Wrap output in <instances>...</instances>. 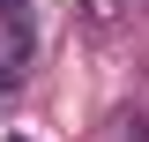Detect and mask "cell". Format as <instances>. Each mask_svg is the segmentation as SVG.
Returning a JSON list of instances; mask_svg holds the SVG:
<instances>
[{
	"instance_id": "1",
	"label": "cell",
	"mask_w": 149,
	"mask_h": 142,
	"mask_svg": "<svg viewBox=\"0 0 149 142\" xmlns=\"http://www.w3.org/2000/svg\"><path fill=\"white\" fill-rule=\"evenodd\" d=\"M127 22V0H82V37H112Z\"/></svg>"
},
{
	"instance_id": "2",
	"label": "cell",
	"mask_w": 149,
	"mask_h": 142,
	"mask_svg": "<svg viewBox=\"0 0 149 142\" xmlns=\"http://www.w3.org/2000/svg\"><path fill=\"white\" fill-rule=\"evenodd\" d=\"M0 30H8V53H30V0H0Z\"/></svg>"
},
{
	"instance_id": "3",
	"label": "cell",
	"mask_w": 149,
	"mask_h": 142,
	"mask_svg": "<svg viewBox=\"0 0 149 142\" xmlns=\"http://www.w3.org/2000/svg\"><path fill=\"white\" fill-rule=\"evenodd\" d=\"M15 75H22V60L8 53V45H0V97H8V90H15Z\"/></svg>"
},
{
	"instance_id": "4",
	"label": "cell",
	"mask_w": 149,
	"mask_h": 142,
	"mask_svg": "<svg viewBox=\"0 0 149 142\" xmlns=\"http://www.w3.org/2000/svg\"><path fill=\"white\" fill-rule=\"evenodd\" d=\"M119 142H149V120H119Z\"/></svg>"
}]
</instances>
